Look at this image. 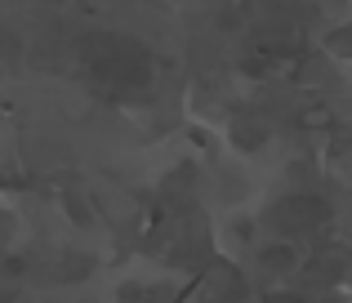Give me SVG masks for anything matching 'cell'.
Listing matches in <instances>:
<instances>
[{
    "label": "cell",
    "instance_id": "5b68a950",
    "mask_svg": "<svg viewBox=\"0 0 352 303\" xmlns=\"http://www.w3.org/2000/svg\"><path fill=\"white\" fill-rule=\"evenodd\" d=\"M236 143L241 148H258V143H263V130H236Z\"/></svg>",
    "mask_w": 352,
    "mask_h": 303
},
{
    "label": "cell",
    "instance_id": "277c9868",
    "mask_svg": "<svg viewBox=\"0 0 352 303\" xmlns=\"http://www.w3.org/2000/svg\"><path fill=\"white\" fill-rule=\"evenodd\" d=\"M67 214L76 218V223H89V205L80 197H67Z\"/></svg>",
    "mask_w": 352,
    "mask_h": 303
},
{
    "label": "cell",
    "instance_id": "7a4b0ae2",
    "mask_svg": "<svg viewBox=\"0 0 352 303\" xmlns=\"http://www.w3.org/2000/svg\"><path fill=\"white\" fill-rule=\"evenodd\" d=\"M89 76H94L98 85H107V89H138V85H147V76H152V63H147V49L134 41L125 54H116V58H107V63H94Z\"/></svg>",
    "mask_w": 352,
    "mask_h": 303
},
{
    "label": "cell",
    "instance_id": "8992f818",
    "mask_svg": "<svg viewBox=\"0 0 352 303\" xmlns=\"http://www.w3.org/2000/svg\"><path fill=\"white\" fill-rule=\"evenodd\" d=\"M272 303H303L299 295H272Z\"/></svg>",
    "mask_w": 352,
    "mask_h": 303
},
{
    "label": "cell",
    "instance_id": "6da1fadb",
    "mask_svg": "<svg viewBox=\"0 0 352 303\" xmlns=\"http://www.w3.org/2000/svg\"><path fill=\"white\" fill-rule=\"evenodd\" d=\"M267 218H272V227L281 236H308V232H317V227L330 218V205L321 197H285V201L272 205Z\"/></svg>",
    "mask_w": 352,
    "mask_h": 303
},
{
    "label": "cell",
    "instance_id": "3957f363",
    "mask_svg": "<svg viewBox=\"0 0 352 303\" xmlns=\"http://www.w3.org/2000/svg\"><path fill=\"white\" fill-rule=\"evenodd\" d=\"M258 259H263V268H267V272H290V268H294V250H290L285 241H281V245H267Z\"/></svg>",
    "mask_w": 352,
    "mask_h": 303
}]
</instances>
